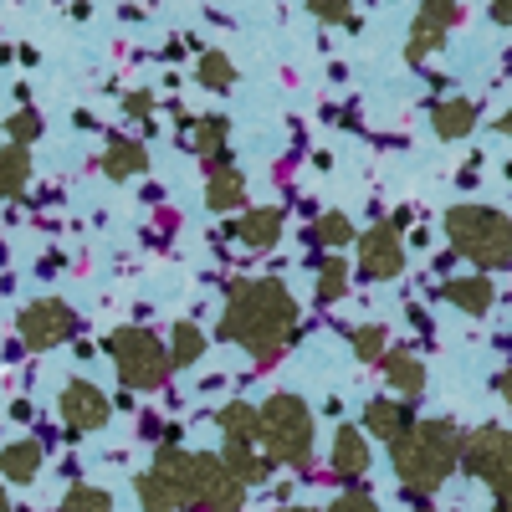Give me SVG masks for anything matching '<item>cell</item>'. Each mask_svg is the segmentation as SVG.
Returning <instances> with one entry per match:
<instances>
[{
	"label": "cell",
	"instance_id": "4316f807",
	"mask_svg": "<svg viewBox=\"0 0 512 512\" xmlns=\"http://www.w3.org/2000/svg\"><path fill=\"white\" fill-rule=\"evenodd\" d=\"M344 287H349V262L344 256H323L318 262V303L328 308V303H338V297H344Z\"/></svg>",
	"mask_w": 512,
	"mask_h": 512
},
{
	"label": "cell",
	"instance_id": "9c48e42d",
	"mask_svg": "<svg viewBox=\"0 0 512 512\" xmlns=\"http://www.w3.org/2000/svg\"><path fill=\"white\" fill-rule=\"evenodd\" d=\"M246 487L226 472L216 451H195V507L200 512H241Z\"/></svg>",
	"mask_w": 512,
	"mask_h": 512
},
{
	"label": "cell",
	"instance_id": "e575fe53",
	"mask_svg": "<svg viewBox=\"0 0 512 512\" xmlns=\"http://www.w3.org/2000/svg\"><path fill=\"white\" fill-rule=\"evenodd\" d=\"M123 108L134 113V118H149V113H154V98H149V93H128V98H123Z\"/></svg>",
	"mask_w": 512,
	"mask_h": 512
},
{
	"label": "cell",
	"instance_id": "f35d334b",
	"mask_svg": "<svg viewBox=\"0 0 512 512\" xmlns=\"http://www.w3.org/2000/svg\"><path fill=\"white\" fill-rule=\"evenodd\" d=\"M502 134H507V139H512V108H507V113H502Z\"/></svg>",
	"mask_w": 512,
	"mask_h": 512
},
{
	"label": "cell",
	"instance_id": "d590c367",
	"mask_svg": "<svg viewBox=\"0 0 512 512\" xmlns=\"http://www.w3.org/2000/svg\"><path fill=\"white\" fill-rule=\"evenodd\" d=\"M492 21L497 26H512V0H492Z\"/></svg>",
	"mask_w": 512,
	"mask_h": 512
},
{
	"label": "cell",
	"instance_id": "9a60e30c",
	"mask_svg": "<svg viewBox=\"0 0 512 512\" xmlns=\"http://www.w3.org/2000/svg\"><path fill=\"white\" fill-rule=\"evenodd\" d=\"M328 461H333V472L344 477V482H359L369 472V436L359 431V425H338Z\"/></svg>",
	"mask_w": 512,
	"mask_h": 512
},
{
	"label": "cell",
	"instance_id": "30bf717a",
	"mask_svg": "<svg viewBox=\"0 0 512 512\" xmlns=\"http://www.w3.org/2000/svg\"><path fill=\"white\" fill-rule=\"evenodd\" d=\"M405 267V241H400V221H384L374 231L359 236V277L369 282H390Z\"/></svg>",
	"mask_w": 512,
	"mask_h": 512
},
{
	"label": "cell",
	"instance_id": "74e56055",
	"mask_svg": "<svg viewBox=\"0 0 512 512\" xmlns=\"http://www.w3.org/2000/svg\"><path fill=\"white\" fill-rule=\"evenodd\" d=\"M497 395L512 405V369H507V374H497Z\"/></svg>",
	"mask_w": 512,
	"mask_h": 512
},
{
	"label": "cell",
	"instance_id": "5b68a950",
	"mask_svg": "<svg viewBox=\"0 0 512 512\" xmlns=\"http://www.w3.org/2000/svg\"><path fill=\"white\" fill-rule=\"evenodd\" d=\"M134 492H139L144 512H185V507H195V451L159 446L154 466L139 472Z\"/></svg>",
	"mask_w": 512,
	"mask_h": 512
},
{
	"label": "cell",
	"instance_id": "8d00e7d4",
	"mask_svg": "<svg viewBox=\"0 0 512 512\" xmlns=\"http://www.w3.org/2000/svg\"><path fill=\"white\" fill-rule=\"evenodd\" d=\"M492 512H512V477L497 487V507H492Z\"/></svg>",
	"mask_w": 512,
	"mask_h": 512
},
{
	"label": "cell",
	"instance_id": "277c9868",
	"mask_svg": "<svg viewBox=\"0 0 512 512\" xmlns=\"http://www.w3.org/2000/svg\"><path fill=\"white\" fill-rule=\"evenodd\" d=\"M256 420H262V441L267 446V461H282V466H303L313 461V436H318V420L308 410V400H297V395H272L262 410H256Z\"/></svg>",
	"mask_w": 512,
	"mask_h": 512
},
{
	"label": "cell",
	"instance_id": "cb8c5ba5",
	"mask_svg": "<svg viewBox=\"0 0 512 512\" xmlns=\"http://www.w3.org/2000/svg\"><path fill=\"white\" fill-rule=\"evenodd\" d=\"M226 134H231V118H221V113H205V118H195V139H190V149L210 164V159H226Z\"/></svg>",
	"mask_w": 512,
	"mask_h": 512
},
{
	"label": "cell",
	"instance_id": "ba28073f",
	"mask_svg": "<svg viewBox=\"0 0 512 512\" xmlns=\"http://www.w3.org/2000/svg\"><path fill=\"white\" fill-rule=\"evenodd\" d=\"M16 333H21V344L36 349V354L41 349H57V344H67V338L77 333V313L62 303V297H36V303L21 308Z\"/></svg>",
	"mask_w": 512,
	"mask_h": 512
},
{
	"label": "cell",
	"instance_id": "8fae6325",
	"mask_svg": "<svg viewBox=\"0 0 512 512\" xmlns=\"http://www.w3.org/2000/svg\"><path fill=\"white\" fill-rule=\"evenodd\" d=\"M57 410H62V420H67L72 436H93V431H103V425H108L113 400L98 390L93 379H72L67 390H62V400H57Z\"/></svg>",
	"mask_w": 512,
	"mask_h": 512
},
{
	"label": "cell",
	"instance_id": "6da1fadb",
	"mask_svg": "<svg viewBox=\"0 0 512 512\" xmlns=\"http://www.w3.org/2000/svg\"><path fill=\"white\" fill-rule=\"evenodd\" d=\"M216 333L226 344H241L256 364H272L297 333V297L277 277H246L226 292V313Z\"/></svg>",
	"mask_w": 512,
	"mask_h": 512
},
{
	"label": "cell",
	"instance_id": "4fadbf2b",
	"mask_svg": "<svg viewBox=\"0 0 512 512\" xmlns=\"http://www.w3.org/2000/svg\"><path fill=\"white\" fill-rule=\"evenodd\" d=\"M205 205L210 210H241L246 205V180L231 159H210L205 164Z\"/></svg>",
	"mask_w": 512,
	"mask_h": 512
},
{
	"label": "cell",
	"instance_id": "d6986e66",
	"mask_svg": "<svg viewBox=\"0 0 512 512\" xmlns=\"http://www.w3.org/2000/svg\"><path fill=\"white\" fill-rule=\"evenodd\" d=\"M41 456H47V451H41V441H11V446H0V477L16 482V487L36 482Z\"/></svg>",
	"mask_w": 512,
	"mask_h": 512
},
{
	"label": "cell",
	"instance_id": "1f68e13d",
	"mask_svg": "<svg viewBox=\"0 0 512 512\" xmlns=\"http://www.w3.org/2000/svg\"><path fill=\"white\" fill-rule=\"evenodd\" d=\"M6 134H11V144L31 149V144L41 139V113H36V108H21V113H11V118H6Z\"/></svg>",
	"mask_w": 512,
	"mask_h": 512
},
{
	"label": "cell",
	"instance_id": "ab89813d",
	"mask_svg": "<svg viewBox=\"0 0 512 512\" xmlns=\"http://www.w3.org/2000/svg\"><path fill=\"white\" fill-rule=\"evenodd\" d=\"M0 512H11V502H6V487H0Z\"/></svg>",
	"mask_w": 512,
	"mask_h": 512
},
{
	"label": "cell",
	"instance_id": "ffe728a7",
	"mask_svg": "<svg viewBox=\"0 0 512 512\" xmlns=\"http://www.w3.org/2000/svg\"><path fill=\"white\" fill-rule=\"evenodd\" d=\"M492 297H497L492 277H456V282H446V303L461 308V313H472V318L492 313Z\"/></svg>",
	"mask_w": 512,
	"mask_h": 512
},
{
	"label": "cell",
	"instance_id": "e0dca14e",
	"mask_svg": "<svg viewBox=\"0 0 512 512\" xmlns=\"http://www.w3.org/2000/svg\"><path fill=\"white\" fill-rule=\"evenodd\" d=\"M149 169V149L139 139H128V134H113L108 139V154H103V175L108 180H134Z\"/></svg>",
	"mask_w": 512,
	"mask_h": 512
},
{
	"label": "cell",
	"instance_id": "2e32d148",
	"mask_svg": "<svg viewBox=\"0 0 512 512\" xmlns=\"http://www.w3.org/2000/svg\"><path fill=\"white\" fill-rule=\"evenodd\" d=\"M379 364H384V379H390V390H395L400 400H420V395H425V364H420L410 349H390Z\"/></svg>",
	"mask_w": 512,
	"mask_h": 512
},
{
	"label": "cell",
	"instance_id": "44dd1931",
	"mask_svg": "<svg viewBox=\"0 0 512 512\" xmlns=\"http://www.w3.org/2000/svg\"><path fill=\"white\" fill-rule=\"evenodd\" d=\"M221 461H226V472H231L241 487H262V482L272 477V461H267V456H256V446H236V441H226Z\"/></svg>",
	"mask_w": 512,
	"mask_h": 512
},
{
	"label": "cell",
	"instance_id": "7a4b0ae2",
	"mask_svg": "<svg viewBox=\"0 0 512 512\" xmlns=\"http://www.w3.org/2000/svg\"><path fill=\"white\" fill-rule=\"evenodd\" d=\"M390 456H395L400 487L410 497H431L461 466V431H456V420H410L390 441Z\"/></svg>",
	"mask_w": 512,
	"mask_h": 512
},
{
	"label": "cell",
	"instance_id": "4dcf8cb0",
	"mask_svg": "<svg viewBox=\"0 0 512 512\" xmlns=\"http://www.w3.org/2000/svg\"><path fill=\"white\" fill-rule=\"evenodd\" d=\"M62 512H113V497L103 487H88V482H77L67 497H62Z\"/></svg>",
	"mask_w": 512,
	"mask_h": 512
},
{
	"label": "cell",
	"instance_id": "7c38bea8",
	"mask_svg": "<svg viewBox=\"0 0 512 512\" xmlns=\"http://www.w3.org/2000/svg\"><path fill=\"white\" fill-rule=\"evenodd\" d=\"M456 21H461V6H456V0H420V16H415L410 41H405L410 62H425L431 52H441V41H446V31H451Z\"/></svg>",
	"mask_w": 512,
	"mask_h": 512
},
{
	"label": "cell",
	"instance_id": "f1b7e54d",
	"mask_svg": "<svg viewBox=\"0 0 512 512\" xmlns=\"http://www.w3.org/2000/svg\"><path fill=\"white\" fill-rule=\"evenodd\" d=\"M313 241L328 246V251H344L354 241V221L344 216V210H328V216H318V226H313Z\"/></svg>",
	"mask_w": 512,
	"mask_h": 512
},
{
	"label": "cell",
	"instance_id": "d4e9b609",
	"mask_svg": "<svg viewBox=\"0 0 512 512\" xmlns=\"http://www.w3.org/2000/svg\"><path fill=\"white\" fill-rule=\"evenodd\" d=\"M164 354H169V369H190L205 354V333L195 323H175L169 338H164Z\"/></svg>",
	"mask_w": 512,
	"mask_h": 512
},
{
	"label": "cell",
	"instance_id": "d6a6232c",
	"mask_svg": "<svg viewBox=\"0 0 512 512\" xmlns=\"http://www.w3.org/2000/svg\"><path fill=\"white\" fill-rule=\"evenodd\" d=\"M308 11H313L323 26H359L354 11H349V0H308Z\"/></svg>",
	"mask_w": 512,
	"mask_h": 512
},
{
	"label": "cell",
	"instance_id": "7402d4cb",
	"mask_svg": "<svg viewBox=\"0 0 512 512\" xmlns=\"http://www.w3.org/2000/svg\"><path fill=\"white\" fill-rule=\"evenodd\" d=\"M431 123H436L441 139H466L477 128V103L472 98H446V103H436Z\"/></svg>",
	"mask_w": 512,
	"mask_h": 512
},
{
	"label": "cell",
	"instance_id": "603a6c76",
	"mask_svg": "<svg viewBox=\"0 0 512 512\" xmlns=\"http://www.w3.org/2000/svg\"><path fill=\"white\" fill-rule=\"evenodd\" d=\"M216 425L226 431V441H236V446H256V436H262V420H256V405H246V400L221 405Z\"/></svg>",
	"mask_w": 512,
	"mask_h": 512
},
{
	"label": "cell",
	"instance_id": "8992f818",
	"mask_svg": "<svg viewBox=\"0 0 512 512\" xmlns=\"http://www.w3.org/2000/svg\"><path fill=\"white\" fill-rule=\"evenodd\" d=\"M108 359H113V369L128 390H159V384L175 374L169 369V354H164V338L149 333V328H134V323L108 333Z\"/></svg>",
	"mask_w": 512,
	"mask_h": 512
},
{
	"label": "cell",
	"instance_id": "ac0fdd59",
	"mask_svg": "<svg viewBox=\"0 0 512 512\" xmlns=\"http://www.w3.org/2000/svg\"><path fill=\"white\" fill-rule=\"evenodd\" d=\"M410 420H415V415H410V405H405V400H369V405H364V425H359V431H364V436H379V441H395Z\"/></svg>",
	"mask_w": 512,
	"mask_h": 512
},
{
	"label": "cell",
	"instance_id": "f546056e",
	"mask_svg": "<svg viewBox=\"0 0 512 512\" xmlns=\"http://www.w3.org/2000/svg\"><path fill=\"white\" fill-rule=\"evenodd\" d=\"M349 344H354V354H359L364 364H379L384 354H390V333H384L379 323H359V328L349 333Z\"/></svg>",
	"mask_w": 512,
	"mask_h": 512
},
{
	"label": "cell",
	"instance_id": "836d02e7",
	"mask_svg": "<svg viewBox=\"0 0 512 512\" xmlns=\"http://www.w3.org/2000/svg\"><path fill=\"white\" fill-rule=\"evenodd\" d=\"M328 512H379V502L369 492H338V502Z\"/></svg>",
	"mask_w": 512,
	"mask_h": 512
},
{
	"label": "cell",
	"instance_id": "5bb4252c",
	"mask_svg": "<svg viewBox=\"0 0 512 512\" xmlns=\"http://www.w3.org/2000/svg\"><path fill=\"white\" fill-rule=\"evenodd\" d=\"M282 210L277 205H262V210H246V216H236L231 221V236L241 241V246H251V251H272L277 241H282Z\"/></svg>",
	"mask_w": 512,
	"mask_h": 512
},
{
	"label": "cell",
	"instance_id": "60d3db41",
	"mask_svg": "<svg viewBox=\"0 0 512 512\" xmlns=\"http://www.w3.org/2000/svg\"><path fill=\"white\" fill-rule=\"evenodd\" d=\"M185 512H200V507H185Z\"/></svg>",
	"mask_w": 512,
	"mask_h": 512
},
{
	"label": "cell",
	"instance_id": "b9f144b4",
	"mask_svg": "<svg viewBox=\"0 0 512 512\" xmlns=\"http://www.w3.org/2000/svg\"><path fill=\"white\" fill-rule=\"evenodd\" d=\"M507 175H512V169H507Z\"/></svg>",
	"mask_w": 512,
	"mask_h": 512
},
{
	"label": "cell",
	"instance_id": "3957f363",
	"mask_svg": "<svg viewBox=\"0 0 512 512\" xmlns=\"http://www.w3.org/2000/svg\"><path fill=\"white\" fill-rule=\"evenodd\" d=\"M446 236L466 262L482 267V277L497 272V267H512V216H502V210H492V205L446 210Z\"/></svg>",
	"mask_w": 512,
	"mask_h": 512
},
{
	"label": "cell",
	"instance_id": "484cf974",
	"mask_svg": "<svg viewBox=\"0 0 512 512\" xmlns=\"http://www.w3.org/2000/svg\"><path fill=\"white\" fill-rule=\"evenodd\" d=\"M26 185H31V149L6 144V149H0V195L16 200Z\"/></svg>",
	"mask_w": 512,
	"mask_h": 512
},
{
	"label": "cell",
	"instance_id": "52a82bcc",
	"mask_svg": "<svg viewBox=\"0 0 512 512\" xmlns=\"http://www.w3.org/2000/svg\"><path fill=\"white\" fill-rule=\"evenodd\" d=\"M461 466L497 492L512 477V431H502V425H477V431L461 441Z\"/></svg>",
	"mask_w": 512,
	"mask_h": 512
},
{
	"label": "cell",
	"instance_id": "83f0119b",
	"mask_svg": "<svg viewBox=\"0 0 512 512\" xmlns=\"http://www.w3.org/2000/svg\"><path fill=\"white\" fill-rule=\"evenodd\" d=\"M195 77H200V88H210V93H226L231 82H236V67H231V57H226V52H200Z\"/></svg>",
	"mask_w": 512,
	"mask_h": 512
}]
</instances>
